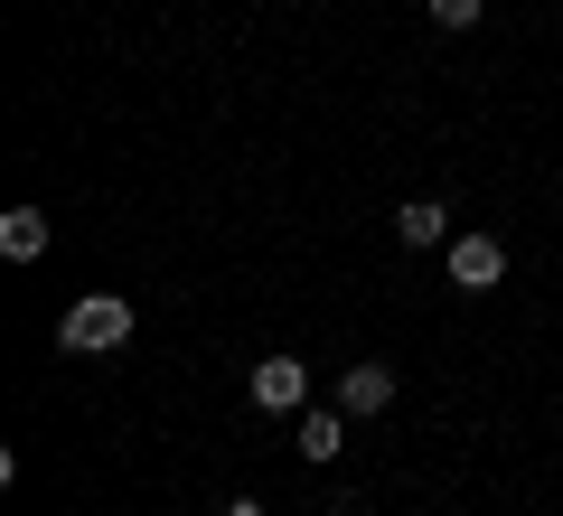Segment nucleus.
<instances>
[{
	"label": "nucleus",
	"mask_w": 563,
	"mask_h": 516,
	"mask_svg": "<svg viewBox=\"0 0 563 516\" xmlns=\"http://www.w3.org/2000/svg\"><path fill=\"white\" fill-rule=\"evenodd\" d=\"M57 338L76 348V358H113L122 338H132V300H122V292H85L76 310L57 319Z\"/></svg>",
	"instance_id": "f257e3e1"
},
{
	"label": "nucleus",
	"mask_w": 563,
	"mask_h": 516,
	"mask_svg": "<svg viewBox=\"0 0 563 516\" xmlns=\"http://www.w3.org/2000/svg\"><path fill=\"white\" fill-rule=\"evenodd\" d=\"M244 395H254L263 414H310V366L301 358H263L254 376H244Z\"/></svg>",
	"instance_id": "f03ea898"
},
{
	"label": "nucleus",
	"mask_w": 563,
	"mask_h": 516,
	"mask_svg": "<svg viewBox=\"0 0 563 516\" xmlns=\"http://www.w3.org/2000/svg\"><path fill=\"white\" fill-rule=\"evenodd\" d=\"M291 451H301L310 470H329V460L347 451V414H339V404H310V414H291Z\"/></svg>",
	"instance_id": "7ed1b4c3"
},
{
	"label": "nucleus",
	"mask_w": 563,
	"mask_h": 516,
	"mask_svg": "<svg viewBox=\"0 0 563 516\" xmlns=\"http://www.w3.org/2000/svg\"><path fill=\"white\" fill-rule=\"evenodd\" d=\"M385 404H395V366H385V358H357V366L339 376V414L366 422V414H385Z\"/></svg>",
	"instance_id": "20e7f679"
},
{
	"label": "nucleus",
	"mask_w": 563,
	"mask_h": 516,
	"mask_svg": "<svg viewBox=\"0 0 563 516\" xmlns=\"http://www.w3.org/2000/svg\"><path fill=\"white\" fill-rule=\"evenodd\" d=\"M442 254H451V282H461V292H488V282H507V244H498V235H451Z\"/></svg>",
	"instance_id": "39448f33"
},
{
	"label": "nucleus",
	"mask_w": 563,
	"mask_h": 516,
	"mask_svg": "<svg viewBox=\"0 0 563 516\" xmlns=\"http://www.w3.org/2000/svg\"><path fill=\"white\" fill-rule=\"evenodd\" d=\"M395 244H404V254H432V244H451L442 198H404V207H395Z\"/></svg>",
	"instance_id": "423d86ee"
},
{
	"label": "nucleus",
	"mask_w": 563,
	"mask_h": 516,
	"mask_svg": "<svg viewBox=\"0 0 563 516\" xmlns=\"http://www.w3.org/2000/svg\"><path fill=\"white\" fill-rule=\"evenodd\" d=\"M0 254H10V263H38L47 254V207H10V217H0Z\"/></svg>",
	"instance_id": "0eeeda50"
},
{
	"label": "nucleus",
	"mask_w": 563,
	"mask_h": 516,
	"mask_svg": "<svg viewBox=\"0 0 563 516\" xmlns=\"http://www.w3.org/2000/svg\"><path fill=\"white\" fill-rule=\"evenodd\" d=\"M422 10H432V29H470L488 0H422Z\"/></svg>",
	"instance_id": "6e6552de"
},
{
	"label": "nucleus",
	"mask_w": 563,
	"mask_h": 516,
	"mask_svg": "<svg viewBox=\"0 0 563 516\" xmlns=\"http://www.w3.org/2000/svg\"><path fill=\"white\" fill-rule=\"evenodd\" d=\"M225 516H273V507H263V497H235V507H225Z\"/></svg>",
	"instance_id": "1a4fd4ad"
}]
</instances>
